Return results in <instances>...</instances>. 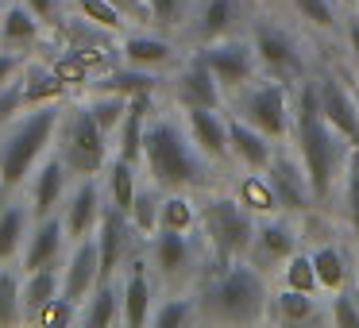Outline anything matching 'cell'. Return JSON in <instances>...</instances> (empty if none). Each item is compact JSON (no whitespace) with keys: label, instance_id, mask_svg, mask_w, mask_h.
Returning a JSON list of instances; mask_svg holds the SVG:
<instances>
[{"label":"cell","instance_id":"obj_29","mask_svg":"<svg viewBox=\"0 0 359 328\" xmlns=\"http://www.w3.org/2000/svg\"><path fill=\"white\" fill-rule=\"evenodd\" d=\"M158 81H163V78H158L155 70H140V66H128L124 62V70L104 74L93 89H101V93H120V97H135V93H155Z\"/></svg>","mask_w":359,"mask_h":328},{"label":"cell","instance_id":"obj_4","mask_svg":"<svg viewBox=\"0 0 359 328\" xmlns=\"http://www.w3.org/2000/svg\"><path fill=\"white\" fill-rule=\"evenodd\" d=\"M266 282L255 266L220 259L217 271L205 274V286L197 294V313L209 324H255L266 313Z\"/></svg>","mask_w":359,"mask_h":328},{"label":"cell","instance_id":"obj_26","mask_svg":"<svg viewBox=\"0 0 359 328\" xmlns=\"http://www.w3.org/2000/svg\"><path fill=\"white\" fill-rule=\"evenodd\" d=\"M104 197H109V205H116V209L132 212V201L135 193H140V178H135V163H128V158L112 155L109 166H104Z\"/></svg>","mask_w":359,"mask_h":328},{"label":"cell","instance_id":"obj_18","mask_svg":"<svg viewBox=\"0 0 359 328\" xmlns=\"http://www.w3.org/2000/svg\"><path fill=\"white\" fill-rule=\"evenodd\" d=\"M174 101L182 109H220V81L201 58L174 74Z\"/></svg>","mask_w":359,"mask_h":328},{"label":"cell","instance_id":"obj_7","mask_svg":"<svg viewBox=\"0 0 359 328\" xmlns=\"http://www.w3.org/2000/svg\"><path fill=\"white\" fill-rule=\"evenodd\" d=\"M294 104H290V93L282 86V78L263 81V86H251L248 93L240 97V116L248 124H255L259 132H266L271 139H282V135L294 128Z\"/></svg>","mask_w":359,"mask_h":328},{"label":"cell","instance_id":"obj_5","mask_svg":"<svg viewBox=\"0 0 359 328\" xmlns=\"http://www.w3.org/2000/svg\"><path fill=\"white\" fill-rule=\"evenodd\" d=\"M112 135L97 124V116L89 112V104H66L62 124L55 135V151L66 158L74 174H101L112 158Z\"/></svg>","mask_w":359,"mask_h":328},{"label":"cell","instance_id":"obj_45","mask_svg":"<svg viewBox=\"0 0 359 328\" xmlns=\"http://www.w3.org/2000/svg\"><path fill=\"white\" fill-rule=\"evenodd\" d=\"M27 70V50H12V47H0V89L12 86L20 74Z\"/></svg>","mask_w":359,"mask_h":328},{"label":"cell","instance_id":"obj_17","mask_svg":"<svg viewBox=\"0 0 359 328\" xmlns=\"http://www.w3.org/2000/svg\"><path fill=\"white\" fill-rule=\"evenodd\" d=\"M266 186H271L274 193V205H282V209H309L313 201V186H309V174H305V166H297L294 158L286 155H274L271 166H266Z\"/></svg>","mask_w":359,"mask_h":328},{"label":"cell","instance_id":"obj_3","mask_svg":"<svg viewBox=\"0 0 359 328\" xmlns=\"http://www.w3.org/2000/svg\"><path fill=\"white\" fill-rule=\"evenodd\" d=\"M143 166L158 189H194L205 186L209 158L194 143L186 124L166 116H151L143 128Z\"/></svg>","mask_w":359,"mask_h":328},{"label":"cell","instance_id":"obj_19","mask_svg":"<svg viewBox=\"0 0 359 328\" xmlns=\"http://www.w3.org/2000/svg\"><path fill=\"white\" fill-rule=\"evenodd\" d=\"M255 55H259V62L282 81L302 74V55H297L294 39H290L286 32H278V27H271V24H263L255 32Z\"/></svg>","mask_w":359,"mask_h":328},{"label":"cell","instance_id":"obj_39","mask_svg":"<svg viewBox=\"0 0 359 328\" xmlns=\"http://www.w3.org/2000/svg\"><path fill=\"white\" fill-rule=\"evenodd\" d=\"M74 8H78L89 24L104 27V32H120V27H124V12H120L112 0H74Z\"/></svg>","mask_w":359,"mask_h":328},{"label":"cell","instance_id":"obj_20","mask_svg":"<svg viewBox=\"0 0 359 328\" xmlns=\"http://www.w3.org/2000/svg\"><path fill=\"white\" fill-rule=\"evenodd\" d=\"M78 324H86V328L124 324V294H120V278H101L97 282V289L78 305Z\"/></svg>","mask_w":359,"mask_h":328},{"label":"cell","instance_id":"obj_51","mask_svg":"<svg viewBox=\"0 0 359 328\" xmlns=\"http://www.w3.org/2000/svg\"><path fill=\"white\" fill-rule=\"evenodd\" d=\"M351 50H355V58H359V24H351Z\"/></svg>","mask_w":359,"mask_h":328},{"label":"cell","instance_id":"obj_15","mask_svg":"<svg viewBox=\"0 0 359 328\" xmlns=\"http://www.w3.org/2000/svg\"><path fill=\"white\" fill-rule=\"evenodd\" d=\"M147 255H135L124 263V278H120V294H124V324L140 328L151 324L155 313V286H151V271H147Z\"/></svg>","mask_w":359,"mask_h":328},{"label":"cell","instance_id":"obj_12","mask_svg":"<svg viewBox=\"0 0 359 328\" xmlns=\"http://www.w3.org/2000/svg\"><path fill=\"white\" fill-rule=\"evenodd\" d=\"M143 255H147L151 271L163 274V278H182V274L194 271L197 259V243L189 240V232L178 228H158L143 240Z\"/></svg>","mask_w":359,"mask_h":328},{"label":"cell","instance_id":"obj_23","mask_svg":"<svg viewBox=\"0 0 359 328\" xmlns=\"http://www.w3.org/2000/svg\"><path fill=\"white\" fill-rule=\"evenodd\" d=\"M228 143H232V155L243 158L251 170H266V166H271V158H274L271 135L259 132L255 124H248L243 116H232V120H228Z\"/></svg>","mask_w":359,"mask_h":328},{"label":"cell","instance_id":"obj_33","mask_svg":"<svg viewBox=\"0 0 359 328\" xmlns=\"http://www.w3.org/2000/svg\"><path fill=\"white\" fill-rule=\"evenodd\" d=\"M158 228H178V232H194V228H197V209H194V201L182 197V189H166V193H163ZM158 228H155V232H158Z\"/></svg>","mask_w":359,"mask_h":328},{"label":"cell","instance_id":"obj_24","mask_svg":"<svg viewBox=\"0 0 359 328\" xmlns=\"http://www.w3.org/2000/svg\"><path fill=\"white\" fill-rule=\"evenodd\" d=\"M62 294V266H39V271H24L20 282V297H24V320H39L55 297Z\"/></svg>","mask_w":359,"mask_h":328},{"label":"cell","instance_id":"obj_37","mask_svg":"<svg viewBox=\"0 0 359 328\" xmlns=\"http://www.w3.org/2000/svg\"><path fill=\"white\" fill-rule=\"evenodd\" d=\"M86 104H89V112L97 116V124H101L109 135H116L120 120H124V112H128V97H120V93H101V89H93V97H89Z\"/></svg>","mask_w":359,"mask_h":328},{"label":"cell","instance_id":"obj_34","mask_svg":"<svg viewBox=\"0 0 359 328\" xmlns=\"http://www.w3.org/2000/svg\"><path fill=\"white\" fill-rule=\"evenodd\" d=\"M24 93H27V104L62 101V81H58V74L47 70V66L27 62V70H24Z\"/></svg>","mask_w":359,"mask_h":328},{"label":"cell","instance_id":"obj_36","mask_svg":"<svg viewBox=\"0 0 359 328\" xmlns=\"http://www.w3.org/2000/svg\"><path fill=\"white\" fill-rule=\"evenodd\" d=\"M274 305H278V317H282V320H294V324L317 317V297H313V289L286 286L278 297H274Z\"/></svg>","mask_w":359,"mask_h":328},{"label":"cell","instance_id":"obj_52","mask_svg":"<svg viewBox=\"0 0 359 328\" xmlns=\"http://www.w3.org/2000/svg\"><path fill=\"white\" fill-rule=\"evenodd\" d=\"M4 12H8V0H0V20H4Z\"/></svg>","mask_w":359,"mask_h":328},{"label":"cell","instance_id":"obj_10","mask_svg":"<svg viewBox=\"0 0 359 328\" xmlns=\"http://www.w3.org/2000/svg\"><path fill=\"white\" fill-rule=\"evenodd\" d=\"M74 178H78V174L66 166V158L58 155V151H50V155L32 170V178H27V186H24V197L32 201L35 217H50V212L62 209Z\"/></svg>","mask_w":359,"mask_h":328},{"label":"cell","instance_id":"obj_16","mask_svg":"<svg viewBox=\"0 0 359 328\" xmlns=\"http://www.w3.org/2000/svg\"><path fill=\"white\" fill-rule=\"evenodd\" d=\"M35 224L32 201L20 193H0V263H20V251Z\"/></svg>","mask_w":359,"mask_h":328},{"label":"cell","instance_id":"obj_44","mask_svg":"<svg viewBox=\"0 0 359 328\" xmlns=\"http://www.w3.org/2000/svg\"><path fill=\"white\" fill-rule=\"evenodd\" d=\"M297 8V16L313 27H332L336 16H332V0H290Z\"/></svg>","mask_w":359,"mask_h":328},{"label":"cell","instance_id":"obj_54","mask_svg":"<svg viewBox=\"0 0 359 328\" xmlns=\"http://www.w3.org/2000/svg\"><path fill=\"white\" fill-rule=\"evenodd\" d=\"M355 104H359V89H355Z\"/></svg>","mask_w":359,"mask_h":328},{"label":"cell","instance_id":"obj_2","mask_svg":"<svg viewBox=\"0 0 359 328\" xmlns=\"http://www.w3.org/2000/svg\"><path fill=\"white\" fill-rule=\"evenodd\" d=\"M294 132H297V147H302V166L309 174L313 197H328L340 178L344 163H348V147L351 143L336 132L320 112V81H305L294 104Z\"/></svg>","mask_w":359,"mask_h":328},{"label":"cell","instance_id":"obj_13","mask_svg":"<svg viewBox=\"0 0 359 328\" xmlns=\"http://www.w3.org/2000/svg\"><path fill=\"white\" fill-rule=\"evenodd\" d=\"M201 58L205 66H209L212 74H217V81L220 86H232V89H240V86H248L251 81V74H255V62H259V55L248 47V43H240V39H212V43H205L201 47Z\"/></svg>","mask_w":359,"mask_h":328},{"label":"cell","instance_id":"obj_48","mask_svg":"<svg viewBox=\"0 0 359 328\" xmlns=\"http://www.w3.org/2000/svg\"><path fill=\"white\" fill-rule=\"evenodd\" d=\"M32 12H39L43 20H55L58 16V8H62V0H24Z\"/></svg>","mask_w":359,"mask_h":328},{"label":"cell","instance_id":"obj_30","mask_svg":"<svg viewBox=\"0 0 359 328\" xmlns=\"http://www.w3.org/2000/svg\"><path fill=\"white\" fill-rule=\"evenodd\" d=\"M236 24V0H205L197 8V35L205 43L212 39H224Z\"/></svg>","mask_w":359,"mask_h":328},{"label":"cell","instance_id":"obj_14","mask_svg":"<svg viewBox=\"0 0 359 328\" xmlns=\"http://www.w3.org/2000/svg\"><path fill=\"white\" fill-rule=\"evenodd\" d=\"M101 247H97V235H86V240H74L70 251L62 259V294L70 301H86L89 294L101 282Z\"/></svg>","mask_w":359,"mask_h":328},{"label":"cell","instance_id":"obj_11","mask_svg":"<svg viewBox=\"0 0 359 328\" xmlns=\"http://www.w3.org/2000/svg\"><path fill=\"white\" fill-rule=\"evenodd\" d=\"M70 232H66L62 217L50 212V217H35L32 232H27V243L20 251V271H39V266H62L66 251H70Z\"/></svg>","mask_w":359,"mask_h":328},{"label":"cell","instance_id":"obj_8","mask_svg":"<svg viewBox=\"0 0 359 328\" xmlns=\"http://www.w3.org/2000/svg\"><path fill=\"white\" fill-rule=\"evenodd\" d=\"M93 235H97V247H101V274L104 278H120L128 259H135L143 251V247H135V235H143V232L116 205H104V217H101Z\"/></svg>","mask_w":359,"mask_h":328},{"label":"cell","instance_id":"obj_53","mask_svg":"<svg viewBox=\"0 0 359 328\" xmlns=\"http://www.w3.org/2000/svg\"><path fill=\"white\" fill-rule=\"evenodd\" d=\"M340 4H348V8H355V4H359V0H340Z\"/></svg>","mask_w":359,"mask_h":328},{"label":"cell","instance_id":"obj_41","mask_svg":"<svg viewBox=\"0 0 359 328\" xmlns=\"http://www.w3.org/2000/svg\"><path fill=\"white\" fill-rule=\"evenodd\" d=\"M286 286H297V289H313L317 294L320 278H317V266H313V255H290V266H286Z\"/></svg>","mask_w":359,"mask_h":328},{"label":"cell","instance_id":"obj_35","mask_svg":"<svg viewBox=\"0 0 359 328\" xmlns=\"http://www.w3.org/2000/svg\"><path fill=\"white\" fill-rule=\"evenodd\" d=\"M189 320H201V313H197V297H186V294L163 297L151 313V324L158 328H178V324H189Z\"/></svg>","mask_w":359,"mask_h":328},{"label":"cell","instance_id":"obj_50","mask_svg":"<svg viewBox=\"0 0 359 328\" xmlns=\"http://www.w3.org/2000/svg\"><path fill=\"white\" fill-rule=\"evenodd\" d=\"M348 174H355V178H359V143H355V147H351V163H348Z\"/></svg>","mask_w":359,"mask_h":328},{"label":"cell","instance_id":"obj_25","mask_svg":"<svg viewBox=\"0 0 359 328\" xmlns=\"http://www.w3.org/2000/svg\"><path fill=\"white\" fill-rule=\"evenodd\" d=\"M43 24L47 20L39 12H32L24 0H8V12L0 20V47H12V50H27L35 39H39Z\"/></svg>","mask_w":359,"mask_h":328},{"label":"cell","instance_id":"obj_9","mask_svg":"<svg viewBox=\"0 0 359 328\" xmlns=\"http://www.w3.org/2000/svg\"><path fill=\"white\" fill-rule=\"evenodd\" d=\"M104 205H109V197H104V186L97 182V174L74 178L70 193H66L62 209H58L70 240H86V235L97 232V224H101V217H104Z\"/></svg>","mask_w":359,"mask_h":328},{"label":"cell","instance_id":"obj_38","mask_svg":"<svg viewBox=\"0 0 359 328\" xmlns=\"http://www.w3.org/2000/svg\"><path fill=\"white\" fill-rule=\"evenodd\" d=\"M313 266H317L320 286H328V289H340L348 282V266H344V255L336 247H317L313 251Z\"/></svg>","mask_w":359,"mask_h":328},{"label":"cell","instance_id":"obj_27","mask_svg":"<svg viewBox=\"0 0 359 328\" xmlns=\"http://www.w3.org/2000/svg\"><path fill=\"white\" fill-rule=\"evenodd\" d=\"M174 58V47L163 39V35H128L124 39V62L128 66H140V70H163L166 62Z\"/></svg>","mask_w":359,"mask_h":328},{"label":"cell","instance_id":"obj_22","mask_svg":"<svg viewBox=\"0 0 359 328\" xmlns=\"http://www.w3.org/2000/svg\"><path fill=\"white\" fill-rule=\"evenodd\" d=\"M186 128L194 135V143L201 147V155L209 163H220V158L232 151L228 143V124L217 116V109H186Z\"/></svg>","mask_w":359,"mask_h":328},{"label":"cell","instance_id":"obj_46","mask_svg":"<svg viewBox=\"0 0 359 328\" xmlns=\"http://www.w3.org/2000/svg\"><path fill=\"white\" fill-rule=\"evenodd\" d=\"M332 320L344 328H359V297L351 294H336L332 297Z\"/></svg>","mask_w":359,"mask_h":328},{"label":"cell","instance_id":"obj_40","mask_svg":"<svg viewBox=\"0 0 359 328\" xmlns=\"http://www.w3.org/2000/svg\"><path fill=\"white\" fill-rule=\"evenodd\" d=\"M194 0H147V20L155 27H182L189 20Z\"/></svg>","mask_w":359,"mask_h":328},{"label":"cell","instance_id":"obj_49","mask_svg":"<svg viewBox=\"0 0 359 328\" xmlns=\"http://www.w3.org/2000/svg\"><path fill=\"white\" fill-rule=\"evenodd\" d=\"M124 16H147V0H112Z\"/></svg>","mask_w":359,"mask_h":328},{"label":"cell","instance_id":"obj_28","mask_svg":"<svg viewBox=\"0 0 359 328\" xmlns=\"http://www.w3.org/2000/svg\"><path fill=\"white\" fill-rule=\"evenodd\" d=\"M251 247H255L259 259H266V263H282V259H290L297 247L294 228H290L286 220H266V224L255 228V243H251Z\"/></svg>","mask_w":359,"mask_h":328},{"label":"cell","instance_id":"obj_1","mask_svg":"<svg viewBox=\"0 0 359 328\" xmlns=\"http://www.w3.org/2000/svg\"><path fill=\"white\" fill-rule=\"evenodd\" d=\"M62 112V101H39L0 128V193H20L32 170L55 151Z\"/></svg>","mask_w":359,"mask_h":328},{"label":"cell","instance_id":"obj_42","mask_svg":"<svg viewBox=\"0 0 359 328\" xmlns=\"http://www.w3.org/2000/svg\"><path fill=\"white\" fill-rule=\"evenodd\" d=\"M24 109H27V93H24V74H20L12 86L0 89V128L8 124V120H16Z\"/></svg>","mask_w":359,"mask_h":328},{"label":"cell","instance_id":"obj_31","mask_svg":"<svg viewBox=\"0 0 359 328\" xmlns=\"http://www.w3.org/2000/svg\"><path fill=\"white\" fill-rule=\"evenodd\" d=\"M20 282H24V271L16 263H0V324H20L24 320Z\"/></svg>","mask_w":359,"mask_h":328},{"label":"cell","instance_id":"obj_6","mask_svg":"<svg viewBox=\"0 0 359 328\" xmlns=\"http://www.w3.org/2000/svg\"><path fill=\"white\" fill-rule=\"evenodd\" d=\"M197 228L205 232L217 259H236L243 251H251L259 224L248 205H240L236 197H212L197 209Z\"/></svg>","mask_w":359,"mask_h":328},{"label":"cell","instance_id":"obj_32","mask_svg":"<svg viewBox=\"0 0 359 328\" xmlns=\"http://www.w3.org/2000/svg\"><path fill=\"white\" fill-rule=\"evenodd\" d=\"M163 193H166V189H158L155 182H151V186H140V193H135V201H132V212H128V217H132V224L143 232V240H147V235L158 228V212H163Z\"/></svg>","mask_w":359,"mask_h":328},{"label":"cell","instance_id":"obj_21","mask_svg":"<svg viewBox=\"0 0 359 328\" xmlns=\"http://www.w3.org/2000/svg\"><path fill=\"white\" fill-rule=\"evenodd\" d=\"M320 112H325L328 124H332L336 132L355 147V143H359V104H355V93H348L340 81L325 78V81H320Z\"/></svg>","mask_w":359,"mask_h":328},{"label":"cell","instance_id":"obj_43","mask_svg":"<svg viewBox=\"0 0 359 328\" xmlns=\"http://www.w3.org/2000/svg\"><path fill=\"white\" fill-rule=\"evenodd\" d=\"M35 324H55V328H62V324H78V301H70L66 294H58L55 301L47 305V309L39 313V320Z\"/></svg>","mask_w":359,"mask_h":328},{"label":"cell","instance_id":"obj_47","mask_svg":"<svg viewBox=\"0 0 359 328\" xmlns=\"http://www.w3.org/2000/svg\"><path fill=\"white\" fill-rule=\"evenodd\" d=\"M344 197H348L351 228H355V235H359V178H355V174H348V189H344Z\"/></svg>","mask_w":359,"mask_h":328}]
</instances>
